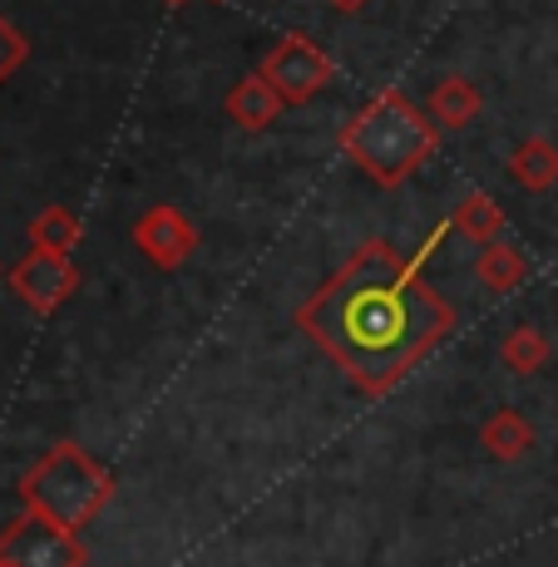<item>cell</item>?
Segmentation results:
<instances>
[{
  "mask_svg": "<svg viewBox=\"0 0 558 567\" xmlns=\"http://www.w3.org/2000/svg\"><path fill=\"white\" fill-rule=\"evenodd\" d=\"M80 237H84V227H80V217L70 213V207H40V217L30 223V247H40V252H64L70 257L74 247H80Z\"/></svg>",
  "mask_w": 558,
  "mask_h": 567,
  "instance_id": "9a60e30c",
  "label": "cell"
},
{
  "mask_svg": "<svg viewBox=\"0 0 558 567\" xmlns=\"http://www.w3.org/2000/svg\"><path fill=\"white\" fill-rule=\"evenodd\" d=\"M297 326L366 395H386L455 331L450 301L425 287L420 267L390 243H361L356 257L297 307Z\"/></svg>",
  "mask_w": 558,
  "mask_h": 567,
  "instance_id": "6da1fadb",
  "label": "cell"
},
{
  "mask_svg": "<svg viewBox=\"0 0 558 567\" xmlns=\"http://www.w3.org/2000/svg\"><path fill=\"white\" fill-rule=\"evenodd\" d=\"M479 444L489 450V460H499V464H519L524 454L539 444V434H534V424L524 420L514 405L505 410H495V414H485V424H479Z\"/></svg>",
  "mask_w": 558,
  "mask_h": 567,
  "instance_id": "30bf717a",
  "label": "cell"
},
{
  "mask_svg": "<svg viewBox=\"0 0 558 567\" xmlns=\"http://www.w3.org/2000/svg\"><path fill=\"white\" fill-rule=\"evenodd\" d=\"M134 247L159 271H179L183 261L199 252V223H193L183 207H173V203L144 207V213L134 217Z\"/></svg>",
  "mask_w": 558,
  "mask_h": 567,
  "instance_id": "8992f818",
  "label": "cell"
},
{
  "mask_svg": "<svg viewBox=\"0 0 558 567\" xmlns=\"http://www.w3.org/2000/svg\"><path fill=\"white\" fill-rule=\"evenodd\" d=\"M257 74L282 94V104L297 109V104H312L316 94L336 80V60L316 45L312 35L287 30V35L272 40V50L257 60Z\"/></svg>",
  "mask_w": 558,
  "mask_h": 567,
  "instance_id": "277c9868",
  "label": "cell"
},
{
  "mask_svg": "<svg viewBox=\"0 0 558 567\" xmlns=\"http://www.w3.org/2000/svg\"><path fill=\"white\" fill-rule=\"evenodd\" d=\"M109 494H114V484H109L104 464L70 440L54 444L45 460L20 478V498H26L30 514H45L50 523L74 533L109 504Z\"/></svg>",
  "mask_w": 558,
  "mask_h": 567,
  "instance_id": "3957f363",
  "label": "cell"
},
{
  "mask_svg": "<svg viewBox=\"0 0 558 567\" xmlns=\"http://www.w3.org/2000/svg\"><path fill=\"white\" fill-rule=\"evenodd\" d=\"M90 553H84L80 533L60 528L45 514H30L20 523H10L0 533V567H84Z\"/></svg>",
  "mask_w": 558,
  "mask_h": 567,
  "instance_id": "5b68a950",
  "label": "cell"
},
{
  "mask_svg": "<svg viewBox=\"0 0 558 567\" xmlns=\"http://www.w3.org/2000/svg\"><path fill=\"white\" fill-rule=\"evenodd\" d=\"M549 355H554V346L539 326H514L505 341H499V361H505L514 375H539V370L549 365Z\"/></svg>",
  "mask_w": 558,
  "mask_h": 567,
  "instance_id": "5bb4252c",
  "label": "cell"
},
{
  "mask_svg": "<svg viewBox=\"0 0 558 567\" xmlns=\"http://www.w3.org/2000/svg\"><path fill=\"white\" fill-rule=\"evenodd\" d=\"M529 257L519 252L514 243H489V247H479V257H475V277H479V287L485 291H495V297H509L514 287H524L529 281Z\"/></svg>",
  "mask_w": 558,
  "mask_h": 567,
  "instance_id": "8fae6325",
  "label": "cell"
},
{
  "mask_svg": "<svg viewBox=\"0 0 558 567\" xmlns=\"http://www.w3.org/2000/svg\"><path fill=\"white\" fill-rule=\"evenodd\" d=\"M440 148V128L425 109H415L410 94L381 90L371 104H361L342 128V154L381 188L406 183L425 158Z\"/></svg>",
  "mask_w": 558,
  "mask_h": 567,
  "instance_id": "7a4b0ae2",
  "label": "cell"
},
{
  "mask_svg": "<svg viewBox=\"0 0 558 567\" xmlns=\"http://www.w3.org/2000/svg\"><path fill=\"white\" fill-rule=\"evenodd\" d=\"M26 54H30V40L0 16V80H10V74L26 64Z\"/></svg>",
  "mask_w": 558,
  "mask_h": 567,
  "instance_id": "2e32d148",
  "label": "cell"
},
{
  "mask_svg": "<svg viewBox=\"0 0 558 567\" xmlns=\"http://www.w3.org/2000/svg\"><path fill=\"white\" fill-rule=\"evenodd\" d=\"M505 168H509V178L519 183V188L549 193L554 183H558V144H554V138H544V134L519 138V144L509 148Z\"/></svg>",
  "mask_w": 558,
  "mask_h": 567,
  "instance_id": "9c48e42d",
  "label": "cell"
},
{
  "mask_svg": "<svg viewBox=\"0 0 558 567\" xmlns=\"http://www.w3.org/2000/svg\"><path fill=\"white\" fill-rule=\"evenodd\" d=\"M217 6H227V0H217Z\"/></svg>",
  "mask_w": 558,
  "mask_h": 567,
  "instance_id": "d6986e66",
  "label": "cell"
},
{
  "mask_svg": "<svg viewBox=\"0 0 558 567\" xmlns=\"http://www.w3.org/2000/svg\"><path fill=\"white\" fill-rule=\"evenodd\" d=\"M450 227L465 243H475V247H489V243H499V233H505V207H499L489 193H465L455 207H450Z\"/></svg>",
  "mask_w": 558,
  "mask_h": 567,
  "instance_id": "7c38bea8",
  "label": "cell"
},
{
  "mask_svg": "<svg viewBox=\"0 0 558 567\" xmlns=\"http://www.w3.org/2000/svg\"><path fill=\"white\" fill-rule=\"evenodd\" d=\"M479 109H485V94H479L475 80H465V74H445V80L430 90V118H435L440 128H465V124H475Z\"/></svg>",
  "mask_w": 558,
  "mask_h": 567,
  "instance_id": "4fadbf2b",
  "label": "cell"
},
{
  "mask_svg": "<svg viewBox=\"0 0 558 567\" xmlns=\"http://www.w3.org/2000/svg\"><path fill=\"white\" fill-rule=\"evenodd\" d=\"M10 287H16V297L26 301L30 311L50 316L54 307H64V301L74 297L80 267H74L64 252H40V247H30V257L10 271Z\"/></svg>",
  "mask_w": 558,
  "mask_h": 567,
  "instance_id": "52a82bcc",
  "label": "cell"
},
{
  "mask_svg": "<svg viewBox=\"0 0 558 567\" xmlns=\"http://www.w3.org/2000/svg\"><path fill=\"white\" fill-rule=\"evenodd\" d=\"M282 94L272 90L267 80H262V74L253 70V74H243V80L233 84V90L223 94V114L233 118L237 128H247V134H262V128H272L282 118Z\"/></svg>",
  "mask_w": 558,
  "mask_h": 567,
  "instance_id": "ba28073f",
  "label": "cell"
},
{
  "mask_svg": "<svg viewBox=\"0 0 558 567\" xmlns=\"http://www.w3.org/2000/svg\"><path fill=\"white\" fill-rule=\"evenodd\" d=\"M332 6H336V10H342V16H356V10H366V6H371V0H332Z\"/></svg>",
  "mask_w": 558,
  "mask_h": 567,
  "instance_id": "e0dca14e",
  "label": "cell"
},
{
  "mask_svg": "<svg viewBox=\"0 0 558 567\" xmlns=\"http://www.w3.org/2000/svg\"><path fill=\"white\" fill-rule=\"evenodd\" d=\"M169 6H183V0H169Z\"/></svg>",
  "mask_w": 558,
  "mask_h": 567,
  "instance_id": "ac0fdd59",
  "label": "cell"
}]
</instances>
